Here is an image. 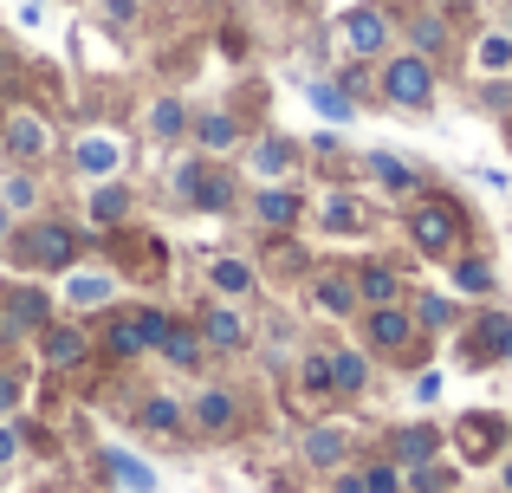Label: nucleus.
<instances>
[{"label":"nucleus","mask_w":512,"mask_h":493,"mask_svg":"<svg viewBox=\"0 0 512 493\" xmlns=\"http://www.w3.org/2000/svg\"><path fill=\"white\" fill-rule=\"evenodd\" d=\"M13 260L26 266V273H65V266H78V247H85V234L72 228V221H33V228L7 234Z\"/></svg>","instance_id":"obj_1"},{"label":"nucleus","mask_w":512,"mask_h":493,"mask_svg":"<svg viewBox=\"0 0 512 493\" xmlns=\"http://www.w3.org/2000/svg\"><path fill=\"white\" fill-rule=\"evenodd\" d=\"M402 234L415 241L422 260H454V253H461V208L441 202V195H422V202L409 208V221H402Z\"/></svg>","instance_id":"obj_2"},{"label":"nucleus","mask_w":512,"mask_h":493,"mask_svg":"<svg viewBox=\"0 0 512 493\" xmlns=\"http://www.w3.org/2000/svg\"><path fill=\"white\" fill-rule=\"evenodd\" d=\"M376 91H383L389 104H402V111H428V104H435V59H422V52H396V59H383Z\"/></svg>","instance_id":"obj_3"},{"label":"nucleus","mask_w":512,"mask_h":493,"mask_svg":"<svg viewBox=\"0 0 512 493\" xmlns=\"http://www.w3.org/2000/svg\"><path fill=\"white\" fill-rule=\"evenodd\" d=\"M175 195H182L188 208H201V215H227V208L240 202L234 195V176L214 163H201V156H188V163H175Z\"/></svg>","instance_id":"obj_4"},{"label":"nucleus","mask_w":512,"mask_h":493,"mask_svg":"<svg viewBox=\"0 0 512 493\" xmlns=\"http://www.w3.org/2000/svg\"><path fill=\"white\" fill-rule=\"evenodd\" d=\"M52 325V292L46 286H7L0 299V344H26Z\"/></svg>","instance_id":"obj_5"},{"label":"nucleus","mask_w":512,"mask_h":493,"mask_svg":"<svg viewBox=\"0 0 512 493\" xmlns=\"http://www.w3.org/2000/svg\"><path fill=\"white\" fill-rule=\"evenodd\" d=\"M363 344H370V351H383V357H402L415 344V312L409 305H370V312H363Z\"/></svg>","instance_id":"obj_6"},{"label":"nucleus","mask_w":512,"mask_h":493,"mask_svg":"<svg viewBox=\"0 0 512 493\" xmlns=\"http://www.w3.org/2000/svg\"><path fill=\"white\" fill-rule=\"evenodd\" d=\"M0 143H7V156H13L20 169H33V163H46V156H52V124H46L39 111H7Z\"/></svg>","instance_id":"obj_7"},{"label":"nucleus","mask_w":512,"mask_h":493,"mask_svg":"<svg viewBox=\"0 0 512 493\" xmlns=\"http://www.w3.org/2000/svg\"><path fill=\"white\" fill-rule=\"evenodd\" d=\"M338 39L350 59H383L389 52V13L383 7H350L338 20Z\"/></svg>","instance_id":"obj_8"},{"label":"nucleus","mask_w":512,"mask_h":493,"mask_svg":"<svg viewBox=\"0 0 512 493\" xmlns=\"http://www.w3.org/2000/svg\"><path fill=\"white\" fill-rule=\"evenodd\" d=\"M188 422H195L201 435H234L240 429V396L227 390V383H201L195 403H188Z\"/></svg>","instance_id":"obj_9"},{"label":"nucleus","mask_w":512,"mask_h":493,"mask_svg":"<svg viewBox=\"0 0 512 493\" xmlns=\"http://www.w3.org/2000/svg\"><path fill=\"white\" fill-rule=\"evenodd\" d=\"M247 215L260 221V228L286 234V228H299L305 202H299V189H286V182H266V189H260V195H253V202H247Z\"/></svg>","instance_id":"obj_10"},{"label":"nucleus","mask_w":512,"mask_h":493,"mask_svg":"<svg viewBox=\"0 0 512 493\" xmlns=\"http://www.w3.org/2000/svg\"><path fill=\"white\" fill-rule=\"evenodd\" d=\"M72 163H78V176L104 182V176H117V163H124V143H117V137H98V130H85V137L72 143Z\"/></svg>","instance_id":"obj_11"},{"label":"nucleus","mask_w":512,"mask_h":493,"mask_svg":"<svg viewBox=\"0 0 512 493\" xmlns=\"http://www.w3.org/2000/svg\"><path fill=\"white\" fill-rule=\"evenodd\" d=\"M247 169H253L260 182H286L292 169H299V143H292V137H260V143L247 150Z\"/></svg>","instance_id":"obj_12"},{"label":"nucleus","mask_w":512,"mask_h":493,"mask_svg":"<svg viewBox=\"0 0 512 493\" xmlns=\"http://www.w3.org/2000/svg\"><path fill=\"white\" fill-rule=\"evenodd\" d=\"M39 357H46L52 370H78L91 357V338L78 325H46V331H39Z\"/></svg>","instance_id":"obj_13"},{"label":"nucleus","mask_w":512,"mask_h":493,"mask_svg":"<svg viewBox=\"0 0 512 493\" xmlns=\"http://www.w3.org/2000/svg\"><path fill=\"white\" fill-rule=\"evenodd\" d=\"M299 455L312 461V468L338 474V468H344V455H350V435L338 429V422H318V429H305V435H299Z\"/></svg>","instance_id":"obj_14"},{"label":"nucleus","mask_w":512,"mask_h":493,"mask_svg":"<svg viewBox=\"0 0 512 493\" xmlns=\"http://www.w3.org/2000/svg\"><path fill=\"white\" fill-rule=\"evenodd\" d=\"M402 39H409V52H422V59H441V52L454 46V20L428 7V13H415V20L402 26Z\"/></svg>","instance_id":"obj_15"},{"label":"nucleus","mask_w":512,"mask_h":493,"mask_svg":"<svg viewBox=\"0 0 512 493\" xmlns=\"http://www.w3.org/2000/svg\"><path fill=\"white\" fill-rule=\"evenodd\" d=\"M201 344L208 351H247V318L234 305H208L201 312Z\"/></svg>","instance_id":"obj_16"},{"label":"nucleus","mask_w":512,"mask_h":493,"mask_svg":"<svg viewBox=\"0 0 512 493\" xmlns=\"http://www.w3.org/2000/svg\"><path fill=\"white\" fill-rule=\"evenodd\" d=\"M111 292H117V279L111 273H98V266H65V305L72 312H91V305H111Z\"/></svg>","instance_id":"obj_17"},{"label":"nucleus","mask_w":512,"mask_h":493,"mask_svg":"<svg viewBox=\"0 0 512 493\" xmlns=\"http://www.w3.org/2000/svg\"><path fill=\"white\" fill-rule=\"evenodd\" d=\"M312 305H318V312H325V318H350V312H357V279H350V273H318L312 279Z\"/></svg>","instance_id":"obj_18"},{"label":"nucleus","mask_w":512,"mask_h":493,"mask_svg":"<svg viewBox=\"0 0 512 493\" xmlns=\"http://www.w3.org/2000/svg\"><path fill=\"white\" fill-rule=\"evenodd\" d=\"M448 286L461 292V299H487L493 292V260L487 253H454L448 260Z\"/></svg>","instance_id":"obj_19"},{"label":"nucleus","mask_w":512,"mask_h":493,"mask_svg":"<svg viewBox=\"0 0 512 493\" xmlns=\"http://www.w3.org/2000/svg\"><path fill=\"white\" fill-rule=\"evenodd\" d=\"M500 435H506V422H500V416H461L454 442H461V455H467V461H493Z\"/></svg>","instance_id":"obj_20"},{"label":"nucleus","mask_w":512,"mask_h":493,"mask_svg":"<svg viewBox=\"0 0 512 493\" xmlns=\"http://www.w3.org/2000/svg\"><path fill=\"white\" fill-rule=\"evenodd\" d=\"M363 169H370L389 195H415V189H422V169L402 163V156H389V150H370V156H363Z\"/></svg>","instance_id":"obj_21"},{"label":"nucleus","mask_w":512,"mask_h":493,"mask_svg":"<svg viewBox=\"0 0 512 493\" xmlns=\"http://www.w3.org/2000/svg\"><path fill=\"white\" fill-rule=\"evenodd\" d=\"M195 143L208 156H227V150H240V137H247V130H240V117H227V111H208V117H195Z\"/></svg>","instance_id":"obj_22"},{"label":"nucleus","mask_w":512,"mask_h":493,"mask_svg":"<svg viewBox=\"0 0 512 493\" xmlns=\"http://www.w3.org/2000/svg\"><path fill=\"white\" fill-rule=\"evenodd\" d=\"M402 292H409V286H402V273H396V266H383V260H370L357 273V299L363 305H396Z\"/></svg>","instance_id":"obj_23"},{"label":"nucleus","mask_w":512,"mask_h":493,"mask_svg":"<svg viewBox=\"0 0 512 493\" xmlns=\"http://www.w3.org/2000/svg\"><path fill=\"white\" fill-rule=\"evenodd\" d=\"M441 455V429H428V422H415V429H396V468H422V461Z\"/></svg>","instance_id":"obj_24"},{"label":"nucleus","mask_w":512,"mask_h":493,"mask_svg":"<svg viewBox=\"0 0 512 493\" xmlns=\"http://www.w3.org/2000/svg\"><path fill=\"white\" fill-rule=\"evenodd\" d=\"M137 429H150V435H182V429H188V409L175 403V396H143V403H137Z\"/></svg>","instance_id":"obj_25"},{"label":"nucleus","mask_w":512,"mask_h":493,"mask_svg":"<svg viewBox=\"0 0 512 493\" xmlns=\"http://www.w3.org/2000/svg\"><path fill=\"white\" fill-rule=\"evenodd\" d=\"M188 124H195V117H188V104H182V98H156L150 111H143V130H150L156 143H175Z\"/></svg>","instance_id":"obj_26"},{"label":"nucleus","mask_w":512,"mask_h":493,"mask_svg":"<svg viewBox=\"0 0 512 493\" xmlns=\"http://www.w3.org/2000/svg\"><path fill=\"white\" fill-rule=\"evenodd\" d=\"M331 383H338V396H363L370 390V357L338 344V351H331Z\"/></svg>","instance_id":"obj_27"},{"label":"nucleus","mask_w":512,"mask_h":493,"mask_svg":"<svg viewBox=\"0 0 512 493\" xmlns=\"http://www.w3.org/2000/svg\"><path fill=\"white\" fill-rule=\"evenodd\" d=\"M318 221H325V234H357L363 228V202L350 189H331L325 208H318Z\"/></svg>","instance_id":"obj_28"},{"label":"nucleus","mask_w":512,"mask_h":493,"mask_svg":"<svg viewBox=\"0 0 512 493\" xmlns=\"http://www.w3.org/2000/svg\"><path fill=\"white\" fill-rule=\"evenodd\" d=\"M208 286L221 292V299H247V292L260 286V273H253L247 260H214V266H208Z\"/></svg>","instance_id":"obj_29"},{"label":"nucleus","mask_w":512,"mask_h":493,"mask_svg":"<svg viewBox=\"0 0 512 493\" xmlns=\"http://www.w3.org/2000/svg\"><path fill=\"white\" fill-rule=\"evenodd\" d=\"M104 351H111V357H143V351H150V338H143L137 312H117L111 325H104Z\"/></svg>","instance_id":"obj_30"},{"label":"nucleus","mask_w":512,"mask_h":493,"mask_svg":"<svg viewBox=\"0 0 512 493\" xmlns=\"http://www.w3.org/2000/svg\"><path fill=\"white\" fill-rule=\"evenodd\" d=\"M299 396H312V403L338 396V383H331V351H305L299 357Z\"/></svg>","instance_id":"obj_31"},{"label":"nucleus","mask_w":512,"mask_h":493,"mask_svg":"<svg viewBox=\"0 0 512 493\" xmlns=\"http://www.w3.org/2000/svg\"><path fill=\"white\" fill-rule=\"evenodd\" d=\"M201 351H208V344H201L188 325H169V338L156 344V357H163L169 370H195V364H201Z\"/></svg>","instance_id":"obj_32"},{"label":"nucleus","mask_w":512,"mask_h":493,"mask_svg":"<svg viewBox=\"0 0 512 493\" xmlns=\"http://www.w3.org/2000/svg\"><path fill=\"white\" fill-rule=\"evenodd\" d=\"M474 357L480 364H487V357H512V318H500V312L480 318L474 325Z\"/></svg>","instance_id":"obj_33"},{"label":"nucleus","mask_w":512,"mask_h":493,"mask_svg":"<svg viewBox=\"0 0 512 493\" xmlns=\"http://www.w3.org/2000/svg\"><path fill=\"white\" fill-rule=\"evenodd\" d=\"M124 215H130V189L124 182H98V189H91V221H98V228H117Z\"/></svg>","instance_id":"obj_34"},{"label":"nucleus","mask_w":512,"mask_h":493,"mask_svg":"<svg viewBox=\"0 0 512 493\" xmlns=\"http://www.w3.org/2000/svg\"><path fill=\"white\" fill-rule=\"evenodd\" d=\"M474 65H480L487 78L512 65V33H506V26H493V33H480V39H474Z\"/></svg>","instance_id":"obj_35"},{"label":"nucleus","mask_w":512,"mask_h":493,"mask_svg":"<svg viewBox=\"0 0 512 493\" xmlns=\"http://www.w3.org/2000/svg\"><path fill=\"white\" fill-rule=\"evenodd\" d=\"M305 98H312L318 111L331 117V124H350V111H357V98H350V91H338L331 78H312V85H305Z\"/></svg>","instance_id":"obj_36"},{"label":"nucleus","mask_w":512,"mask_h":493,"mask_svg":"<svg viewBox=\"0 0 512 493\" xmlns=\"http://www.w3.org/2000/svg\"><path fill=\"white\" fill-rule=\"evenodd\" d=\"M0 208H7V215H33L39 208V182L26 176V169H13V176L0 182Z\"/></svg>","instance_id":"obj_37"},{"label":"nucleus","mask_w":512,"mask_h":493,"mask_svg":"<svg viewBox=\"0 0 512 493\" xmlns=\"http://www.w3.org/2000/svg\"><path fill=\"white\" fill-rule=\"evenodd\" d=\"M454 481H461V468H448L441 455H435V461H422V468H409V487H415V493H448Z\"/></svg>","instance_id":"obj_38"},{"label":"nucleus","mask_w":512,"mask_h":493,"mask_svg":"<svg viewBox=\"0 0 512 493\" xmlns=\"http://www.w3.org/2000/svg\"><path fill=\"white\" fill-rule=\"evenodd\" d=\"M111 474H117V481H124L130 493H156V474L143 468L137 455H124V448H111Z\"/></svg>","instance_id":"obj_39"},{"label":"nucleus","mask_w":512,"mask_h":493,"mask_svg":"<svg viewBox=\"0 0 512 493\" xmlns=\"http://www.w3.org/2000/svg\"><path fill=\"white\" fill-rule=\"evenodd\" d=\"M363 493H402V468L396 461H370L363 468Z\"/></svg>","instance_id":"obj_40"},{"label":"nucleus","mask_w":512,"mask_h":493,"mask_svg":"<svg viewBox=\"0 0 512 493\" xmlns=\"http://www.w3.org/2000/svg\"><path fill=\"white\" fill-rule=\"evenodd\" d=\"M415 325H448V299H441V292H422V299H415Z\"/></svg>","instance_id":"obj_41"},{"label":"nucleus","mask_w":512,"mask_h":493,"mask_svg":"<svg viewBox=\"0 0 512 493\" xmlns=\"http://www.w3.org/2000/svg\"><path fill=\"white\" fill-rule=\"evenodd\" d=\"M104 20H111V33H130L137 26V0H104Z\"/></svg>","instance_id":"obj_42"},{"label":"nucleus","mask_w":512,"mask_h":493,"mask_svg":"<svg viewBox=\"0 0 512 493\" xmlns=\"http://www.w3.org/2000/svg\"><path fill=\"white\" fill-rule=\"evenodd\" d=\"M273 266H286V273H299V266H305V247H292V241H279V234H273Z\"/></svg>","instance_id":"obj_43"},{"label":"nucleus","mask_w":512,"mask_h":493,"mask_svg":"<svg viewBox=\"0 0 512 493\" xmlns=\"http://www.w3.org/2000/svg\"><path fill=\"white\" fill-rule=\"evenodd\" d=\"M20 442H26V435H20V429H13V422H0V468H7V461H13V455H20Z\"/></svg>","instance_id":"obj_44"},{"label":"nucleus","mask_w":512,"mask_h":493,"mask_svg":"<svg viewBox=\"0 0 512 493\" xmlns=\"http://www.w3.org/2000/svg\"><path fill=\"white\" fill-rule=\"evenodd\" d=\"M13 403H20V377L0 370V416H13Z\"/></svg>","instance_id":"obj_45"},{"label":"nucleus","mask_w":512,"mask_h":493,"mask_svg":"<svg viewBox=\"0 0 512 493\" xmlns=\"http://www.w3.org/2000/svg\"><path fill=\"white\" fill-rule=\"evenodd\" d=\"M363 85H370V78H363V65H344V72H338V91H350V98H357Z\"/></svg>","instance_id":"obj_46"},{"label":"nucleus","mask_w":512,"mask_h":493,"mask_svg":"<svg viewBox=\"0 0 512 493\" xmlns=\"http://www.w3.org/2000/svg\"><path fill=\"white\" fill-rule=\"evenodd\" d=\"M415 396H422V403H435V396H441V377H435V370H428V377H415Z\"/></svg>","instance_id":"obj_47"},{"label":"nucleus","mask_w":512,"mask_h":493,"mask_svg":"<svg viewBox=\"0 0 512 493\" xmlns=\"http://www.w3.org/2000/svg\"><path fill=\"white\" fill-rule=\"evenodd\" d=\"M480 7V0H435V13H448V20H454V13H474Z\"/></svg>","instance_id":"obj_48"},{"label":"nucleus","mask_w":512,"mask_h":493,"mask_svg":"<svg viewBox=\"0 0 512 493\" xmlns=\"http://www.w3.org/2000/svg\"><path fill=\"white\" fill-rule=\"evenodd\" d=\"M500 487H506V493H512V455H506V461H500Z\"/></svg>","instance_id":"obj_49"},{"label":"nucleus","mask_w":512,"mask_h":493,"mask_svg":"<svg viewBox=\"0 0 512 493\" xmlns=\"http://www.w3.org/2000/svg\"><path fill=\"white\" fill-rule=\"evenodd\" d=\"M7 221H13V215H7V208H0V241H7Z\"/></svg>","instance_id":"obj_50"},{"label":"nucleus","mask_w":512,"mask_h":493,"mask_svg":"<svg viewBox=\"0 0 512 493\" xmlns=\"http://www.w3.org/2000/svg\"><path fill=\"white\" fill-rule=\"evenodd\" d=\"M506 33H512V7H506Z\"/></svg>","instance_id":"obj_51"},{"label":"nucleus","mask_w":512,"mask_h":493,"mask_svg":"<svg viewBox=\"0 0 512 493\" xmlns=\"http://www.w3.org/2000/svg\"><path fill=\"white\" fill-rule=\"evenodd\" d=\"M0 72H7V52H0Z\"/></svg>","instance_id":"obj_52"},{"label":"nucleus","mask_w":512,"mask_h":493,"mask_svg":"<svg viewBox=\"0 0 512 493\" xmlns=\"http://www.w3.org/2000/svg\"><path fill=\"white\" fill-rule=\"evenodd\" d=\"M0 124H7V104H0Z\"/></svg>","instance_id":"obj_53"},{"label":"nucleus","mask_w":512,"mask_h":493,"mask_svg":"<svg viewBox=\"0 0 512 493\" xmlns=\"http://www.w3.org/2000/svg\"><path fill=\"white\" fill-rule=\"evenodd\" d=\"M506 143H512V124H506Z\"/></svg>","instance_id":"obj_54"},{"label":"nucleus","mask_w":512,"mask_h":493,"mask_svg":"<svg viewBox=\"0 0 512 493\" xmlns=\"http://www.w3.org/2000/svg\"><path fill=\"white\" fill-rule=\"evenodd\" d=\"M357 493H363V487H357Z\"/></svg>","instance_id":"obj_55"}]
</instances>
